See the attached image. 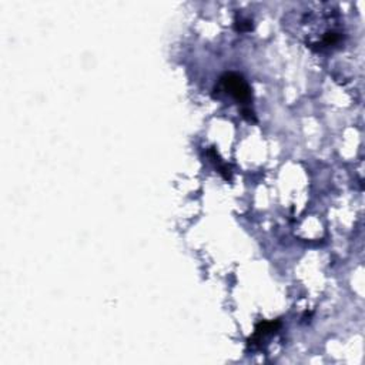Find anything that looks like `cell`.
I'll list each match as a JSON object with an SVG mask.
<instances>
[{
	"label": "cell",
	"instance_id": "6da1fadb",
	"mask_svg": "<svg viewBox=\"0 0 365 365\" xmlns=\"http://www.w3.org/2000/svg\"><path fill=\"white\" fill-rule=\"evenodd\" d=\"M222 84L224 90L233 96L240 103H250L251 100V89L247 82L236 73H227L222 77Z\"/></svg>",
	"mask_w": 365,
	"mask_h": 365
}]
</instances>
